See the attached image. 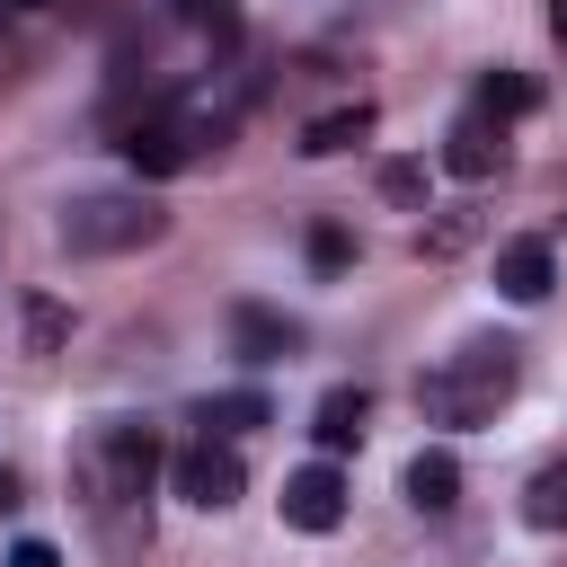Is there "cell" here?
<instances>
[{
  "instance_id": "obj_1",
  "label": "cell",
  "mask_w": 567,
  "mask_h": 567,
  "mask_svg": "<svg viewBox=\"0 0 567 567\" xmlns=\"http://www.w3.org/2000/svg\"><path fill=\"white\" fill-rule=\"evenodd\" d=\"M151 478H159L151 425H97L80 443V505L106 532V549H142L151 540Z\"/></svg>"
},
{
  "instance_id": "obj_2",
  "label": "cell",
  "mask_w": 567,
  "mask_h": 567,
  "mask_svg": "<svg viewBox=\"0 0 567 567\" xmlns=\"http://www.w3.org/2000/svg\"><path fill=\"white\" fill-rule=\"evenodd\" d=\"M514 381H523V346H514V337H470V346H452V354L416 381V408H425L434 425H487V416L514 399Z\"/></svg>"
},
{
  "instance_id": "obj_3",
  "label": "cell",
  "mask_w": 567,
  "mask_h": 567,
  "mask_svg": "<svg viewBox=\"0 0 567 567\" xmlns=\"http://www.w3.org/2000/svg\"><path fill=\"white\" fill-rule=\"evenodd\" d=\"M53 230H62L71 257H124V248H151V239L168 230V213H159L142 186H106V195H71Z\"/></svg>"
},
{
  "instance_id": "obj_4",
  "label": "cell",
  "mask_w": 567,
  "mask_h": 567,
  "mask_svg": "<svg viewBox=\"0 0 567 567\" xmlns=\"http://www.w3.org/2000/svg\"><path fill=\"white\" fill-rule=\"evenodd\" d=\"M168 487H177L186 505L221 514V505H239V496H248V461H239V443H221V434H195V443L168 461Z\"/></svg>"
},
{
  "instance_id": "obj_5",
  "label": "cell",
  "mask_w": 567,
  "mask_h": 567,
  "mask_svg": "<svg viewBox=\"0 0 567 567\" xmlns=\"http://www.w3.org/2000/svg\"><path fill=\"white\" fill-rule=\"evenodd\" d=\"M284 523H292V532H337V523H346V478H337V461H301V470L284 478Z\"/></svg>"
},
{
  "instance_id": "obj_6",
  "label": "cell",
  "mask_w": 567,
  "mask_h": 567,
  "mask_svg": "<svg viewBox=\"0 0 567 567\" xmlns=\"http://www.w3.org/2000/svg\"><path fill=\"white\" fill-rule=\"evenodd\" d=\"M443 168H452V177H470V186H478V177H496V168H505V124L470 106V115L443 133Z\"/></svg>"
},
{
  "instance_id": "obj_7",
  "label": "cell",
  "mask_w": 567,
  "mask_h": 567,
  "mask_svg": "<svg viewBox=\"0 0 567 567\" xmlns=\"http://www.w3.org/2000/svg\"><path fill=\"white\" fill-rule=\"evenodd\" d=\"M230 346H239L248 363H292V354H301V319H284V310H266V301H239V310H230Z\"/></svg>"
},
{
  "instance_id": "obj_8",
  "label": "cell",
  "mask_w": 567,
  "mask_h": 567,
  "mask_svg": "<svg viewBox=\"0 0 567 567\" xmlns=\"http://www.w3.org/2000/svg\"><path fill=\"white\" fill-rule=\"evenodd\" d=\"M549 284H558V257H549V239H505L496 248V292L505 301H549Z\"/></svg>"
},
{
  "instance_id": "obj_9",
  "label": "cell",
  "mask_w": 567,
  "mask_h": 567,
  "mask_svg": "<svg viewBox=\"0 0 567 567\" xmlns=\"http://www.w3.org/2000/svg\"><path fill=\"white\" fill-rule=\"evenodd\" d=\"M363 425H372V390H346V381H337V390L310 408V434H319V452H328V461H337V452H354V443H363Z\"/></svg>"
},
{
  "instance_id": "obj_10",
  "label": "cell",
  "mask_w": 567,
  "mask_h": 567,
  "mask_svg": "<svg viewBox=\"0 0 567 567\" xmlns=\"http://www.w3.org/2000/svg\"><path fill=\"white\" fill-rule=\"evenodd\" d=\"M372 97H354V106H328V115H310L301 124V159H337V151H354V142H372Z\"/></svg>"
},
{
  "instance_id": "obj_11",
  "label": "cell",
  "mask_w": 567,
  "mask_h": 567,
  "mask_svg": "<svg viewBox=\"0 0 567 567\" xmlns=\"http://www.w3.org/2000/svg\"><path fill=\"white\" fill-rule=\"evenodd\" d=\"M408 505L416 514H452L461 505V461L452 452H416L408 461Z\"/></svg>"
},
{
  "instance_id": "obj_12",
  "label": "cell",
  "mask_w": 567,
  "mask_h": 567,
  "mask_svg": "<svg viewBox=\"0 0 567 567\" xmlns=\"http://www.w3.org/2000/svg\"><path fill=\"white\" fill-rule=\"evenodd\" d=\"M523 523H532V532H567V452H549V461L523 478Z\"/></svg>"
},
{
  "instance_id": "obj_13",
  "label": "cell",
  "mask_w": 567,
  "mask_h": 567,
  "mask_svg": "<svg viewBox=\"0 0 567 567\" xmlns=\"http://www.w3.org/2000/svg\"><path fill=\"white\" fill-rule=\"evenodd\" d=\"M266 416H275V408H266L257 390H221V399H204V408H195V425H204V434H221V443H239V434H257Z\"/></svg>"
},
{
  "instance_id": "obj_14",
  "label": "cell",
  "mask_w": 567,
  "mask_h": 567,
  "mask_svg": "<svg viewBox=\"0 0 567 567\" xmlns=\"http://www.w3.org/2000/svg\"><path fill=\"white\" fill-rule=\"evenodd\" d=\"M532 106H540V80H532V71H487V80H478V115L505 124V115H532Z\"/></svg>"
},
{
  "instance_id": "obj_15",
  "label": "cell",
  "mask_w": 567,
  "mask_h": 567,
  "mask_svg": "<svg viewBox=\"0 0 567 567\" xmlns=\"http://www.w3.org/2000/svg\"><path fill=\"white\" fill-rule=\"evenodd\" d=\"M478 230H487V221H478V213L461 204V213H443V221H425V230H416V257H461V248H470Z\"/></svg>"
},
{
  "instance_id": "obj_16",
  "label": "cell",
  "mask_w": 567,
  "mask_h": 567,
  "mask_svg": "<svg viewBox=\"0 0 567 567\" xmlns=\"http://www.w3.org/2000/svg\"><path fill=\"white\" fill-rule=\"evenodd\" d=\"M62 337H71V310L53 292H27V354H62Z\"/></svg>"
},
{
  "instance_id": "obj_17",
  "label": "cell",
  "mask_w": 567,
  "mask_h": 567,
  "mask_svg": "<svg viewBox=\"0 0 567 567\" xmlns=\"http://www.w3.org/2000/svg\"><path fill=\"white\" fill-rule=\"evenodd\" d=\"M381 195H390L399 213H425V195H434V177H425V159H381Z\"/></svg>"
},
{
  "instance_id": "obj_18",
  "label": "cell",
  "mask_w": 567,
  "mask_h": 567,
  "mask_svg": "<svg viewBox=\"0 0 567 567\" xmlns=\"http://www.w3.org/2000/svg\"><path fill=\"white\" fill-rule=\"evenodd\" d=\"M301 248H310V275H346V266H354V230H346V221H310Z\"/></svg>"
},
{
  "instance_id": "obj_19",
  "label": "cell",
  "mask_w": 567,
  "mask_h": 567,
  "mask_svg": "<svg viewBox=\"0 0 567 567\" xmlns=\"http://www.w3.org/2000/svg\"><path fill=\"white\" fill-rule=\"evenodd\" d=\"M168 9H177L186 27H204L213 44H239V9H230V0H168Z\"/></svg>"
},
{
  "instance_id": "obj_20",
  "label": "cell",
  "mask_w": 567,
  "mask_h": 567,
  "mask_svg": "<svg viewBox=\"0 0 567 567\" xmlns=\"http://www.w3.org/2000/svg\"><path fill=\"white\" fill-rule=\"evenodd\" d=\"M9 567H62V549H53V540H18V549H9Z\"/></svg>"
},
{
  "instance_id": "obj_21",
  "label": "cell",
  "mask_w": 567,
  "mask_h": 567,
  "mask_svg": "<svg viewBox=\"0 0 567 567\" xmlns=\"http://www.w3.org/2000/svg\"><path fill=\"white\" fill-rule=\"evenodd\" d=\"M0 514H18V470H0Z\"/></svg>"
},
{
  "instance_id": "obj_22",
  "label": "cell",
  "mask_w": 567,
  "mask_h": 567,
  "mask_svg": "<svg viewBox=\"0 0 567 567\" xmlns=\"http://www.w3.org/2000/svg\"><path fill=\"white\" fill-rule=\"evenodd\" d=\"M549 35H558V44H567V0H549Z\"/></svg>"
},
{
  "instance_id": "obj_23",
  "label": "cell",
  "mask_w": 567,
  "mask_h": 567,
  "mask_svg": "<svg viewBox=\"0 0 567 567\" xmlns=\"http://www.w3.org/2000/svg\"><path fill=\"white\" fill-rule=\"evenodd\" d=\"M9 9H35V0H9Z\"/></svg>"
}]
</instances>
